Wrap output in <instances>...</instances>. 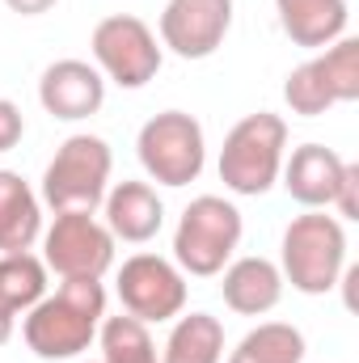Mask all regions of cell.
Listing matches in <instances>:
<instances>
[{
    "mask_svg": "<svg viewBox=\"0 0 359 363\" xmlns=\"http://www.w3.org/2000/svg\"><path fill=\"white\" fill-rule=\"evenodd\" d=\"M224 359V325L211 313L178 317V325L165 338L161 363H220Z\"/></svg>",
    "mask_w": 359,
    "mask_h": 363,
    "instance_id": "cell-18",
    "label": "cell"
},
{
    "mask_svg": "<svg viewBox=\"0 0 359 363\" xmlns=\"http://www.w3.org/2000/svg\"><path fill=\"white\" fill-rule=\"evenodd\" d=\"M118 300H123V313H131L144 325L148 321H174L186 308V279L170 258L136 254L118 271Z\"/></svg>",
    "mask_w": 359,
    "mask_h": 363,
    "instance_id": "cell-10",
    "label": "cell"
},
{
    "mask_svg": "<svg viewBox=\"0 0 359 363\" xmlns=\"http://www.w3.org/2000/svg\"><path fill=\"white\" fill-rule=\"evenodd\" d=\"M241 211L220 199V194H199L190 199V207L182 211L178 233H174V258L182 271L199 274H220L224 262L233 258V250L241 245Z\"/></svg>",
    "mask_w": 359,
    "mask_h": 363,
    "instance_id": "cell-4",
    "label": "cell"
},
{
    "mask_svg": "<svg viewBox=\"0 0 359 363\" xmlns=\"http://www.w3.org/2000/svg\"><path fill=\"white\" fill-rule=\"evenodd\" d=\"M97 334H101V363H161L148 325L136 321L131 313L101 317V330Z\"/></svg>",
    "mask_w": 359,
    "mask_h": 363,
    "instance_id": "cell-21",
    "label": "cell"
},
{
    "mask_svg": "<svg viewBox=\"0 0 359 363\" xmlns=\"http://www.w3.org/2000/svg\"><path fill=\"white\" fill-rule=\"evenodd\" d=\"M343 157L326 144H300L292 152V161L279 169L283 174V186L296 203L304 207H330L334 203V190H338V178H343Z\"/></svg>",
    "mask_w": 359,
    "mask_h": 363,
    "instance_id": "cell-14",
    "label": "cell"
},
{
    "mask_svg": "<svg viewBox=\"0 0 359 363\" xmlns=\"http://www.w3.org/2000/svg\"><path fill=\"white\" fill-rule=\"evenodd\" d=\"M136 152H140L144 174L153 182H161V186H190V182L203 174V161H207L203 127H199V118L186 114V110L153 114V118L140 127Z\"/></svg>",
    "mask_w": 359,
    "mask_h": 363,
    "instance_id": "cell-6",
    "label": "cell"
},
{
    "mask_svg": "<svg viewBox=\"0 0 359 363\" xmlns=\"http://www.w3.org/2000/svg\"><path fill=\"white\" fill-rule=\"evenodd\" d=\"M9 338H13V317H9V313H0V347H4Z\"/></svg>",
    "mask_w": 359,
    "mask_h": 363,
    "instance_id": "cell-25",
    "label": "cell"
},
{
    "mask_svg": "<svg viewBox=\"0 0 359 363\" xmlns=\"http://www.w3.org/2000/svg\"><path fill=\"white\" fill-rule=\"evenodd\" d=\"M101 317H106L101 279H64L55 296H43L30 308L21 334L38 359H77L97 338Z\"/></svg>",
    "mask_w": 359,
    "mask_h": 363,
    "instance_id": "cell-1",
    "label": "cell"
},
{
    "mask_svg": "<svg viewBox=\"0 0 359 363\" xmlns=\"http://www.w3.org/2000/svg\"><path fill=\"white\" fill-rule=\"evenodd\" d=\"M13 13H21V17H38V13H47L55 0H4Z\"/></svg>",
    "mask_w": 359,
    "mask_h": 363,
    "instance_id": "cell-24",
    "label": "cell"
},
{
    "mask_svg": "<svg viewBox=\"0 0 359 363\" xmlns=\"http://www.w3.org/2000/svg\"><path fill=\"white\" fill-rule=\"evenodd\" d=\"M233 26V0H170L161 13V43L182 60H207L220 51Z\"/></svg>",
    "mask_w": 359,
    "mask_h": 363,
    "instance_id": "cell-11",
    "label": "cell"
},
{
    "mask_svg": "<svg viewBox=\"0 0 359 363\" xmlns=\"http://www.w3.org/2000/svg\"><path fill=\"white\" fill-rule=\"evenodd\" d=\"M21 131H26V118H21V110H17L9 97H0V152L17 148V144H21Z\"/></svg>",
    "mask_w": 359,
    "mask_h": 363,
    "instance_id": "cell-23",
    "label": "cell"
},
{
    "mask_svg": "<svg viewBox=\"0 0 359 363\" xmlns=\"http://www.w3.org/2000/svg\"><path fill=\"white\" fill-rule=\"evenodd\" d=\"M334 203L343 211V220H359V165H343V178H338V190H334Z\"/></svg>",
    "mask_w": 359,
    "mask_h": 363,
    "instance_id": "cell-22",
    "label": "cell"
},
{
    "mask_svg": "<svg viewBox=\"0 0 359 363\" xmlns=\"http://www.w3.org/2000/svg\"><path fill=\"white\" fill-rule=\"evenodd\" d=\"M283 148H287V123L270 110L245 114L220 148V182L233 194L258 199L279 182L283 169Z\"/></svg>",
    "mask_w": 359,
    "mask_h": 363,
    "instance_id": "cell-2",
    "label": "cell"
},
{
    "mask_svg": "<svg viewBox=\"0 0 359 363\" xmlns=\"http://www.w3.org/2000/svg\"><path fill=\"white\" fill-rule=\"evenodd\" d=\"M359 97V38H338L326 47V55L300 64L283 81V101L292 114L317 118L330 106L355 101Z\"/></svg>",
    "mask_w": 359,
    "mask_h": 363,
    "instance_id": "cell-7",
    "label": "cell"
},
{
    "mask_svg": "<svg viewBox=\"0 0 359 363\" xmlns=\"http://www.w3.org/2000/svg\"><path fill=\"white\" fill-rule=\"evenodd\" d=\"M43 262L60 279H101L114 262V237L93 211H60L43 237Z\"/></svg>",
    "mask_w": 359,
    "mask_h": 363,
    "instance_id": "cell-9",
    "label": "cell"
},
{
    "mask_svg": "<svg viewBox=\"0 0 359 363\" xmlns=\"http://www.w3.org/2000/svg\"><path fill=\"white\" fill-rule=\"evenodd\" d=\"M275 9L296 47H330L347 34V0H275Z\"/></svg>",
    "mask_w": 359,
    "mask_h": 363,
    "instance_id": "cell-16",
    "label": "cell"
},
{
    "mask_svg": "<svg viewBox=\"0 0 359 363\" xmlns=\"http://www.w3.org/2000/svg\"><path fill=\"white\" fill-rule=\"evenodd\" d=\"M43 296H47V262L43 258H34L30 250L0 258V313H9V317L30 313Z\"/></svg>",
    "mask_w": 359,
    "mask_h": 363,
    "instance_id": "cell-19",
    "label": "cell"
},
{
    "mask_svg": "<svg viewBox=\"0 0 359 363\" xmlns=\"http://www.w3.org/2000/svg\"><path fill=\"white\" fill-rule=\"evenodd\" d=\"M106 228L110 237H123L131 245H144L161 233L165 224V203L148 182H118L106 199Z\"/></svg>",
    "mask_w": 359,
    "mask_h": 363,
    "instance_id": "cell-13",
    "label": "cell"
},
{
    "mask_svg": "<svg viewBox=\"0 0 359 363\" xmlns=\"http://www.w3.org/2000/svg\"><path fill=\"white\" fill-rule=\"evenodd\" d=\"M220 291H224V304H228L233 313H241V317H263V313H270V308L279 304V296H283V274H279V267L267 262V258H237V262L224 271Z\"/></svg>",
    "mask_w": 359,
    "mask_h": 363,
    "instance_id": "cell-15",
    "label": "cell"
},
{
    "mask_svg": "<svg viewBox=\"0 0 359 363\" xmlns=\"http://www.w3.org/2000/svg\"><path fill=\"white\" fill-rule=\"evenodd\" d=\"M43 211L30 182L13 169H0V254H21L38 241Z\"/></svg>",
    "mask_w": 359,
    "mask_h": 363,
    "instance_id": "cell-17",
    "label": "cell"
},
{
    "mask_svg": "<svg viewBox=\"0 0 359 363\" xmlns=\"http://www.w3.org/2000/svg\"><path fill=\"white\" fill-rule=\"evenodd\" d=\"M347 267V233L334 216H296L283 233V279L304 296H326Z\"/></svg>",
    "mask_w": 359,
    "mask_h": 363,
    "instance_id": "cell-3",
    "label": "cell"
},
{
    "mask_svg": "<svg viewBox=\"0 0 359 363\" xmlns=\"http://www.w3.org/2000/svg\"><path fill=\"white\" fill-rule=\"evenodd\" d=\"M38 101L47 114L64 118V123H77V118H89L101 110L106 101V81L101 72L85 64V60H60L43 72L38 81Z\"/></svg>",
    "mask_w": 359,
    "mask_h": 363,
    "instance_id": "cell-12",
    "label": "cell"
},
{
    "mask_svg": "<svg viewBox=\"0 0 359 363\" xmlns=\"http://www.w3.org/2000/svg\"><path fill=\"white\" fill-rule=\"evenodd\" d=\"M110 148L97 135H68L47 174H43V203L60 216V211H97L106 199V182H110Z\"/></svg>",
    "mask_w": 359,
    "mask_h": 363,
    "instance_id": "cell-5",
    "label": "cell"
},
{
    "mask_svg": "<svg viewBox=\"0 0 359 363\" xmlns=\"http://www.w3.org/2000/svg\"><path fill=\"white\" fill-rule=\"evenodd\" d=\"M304 359V334L287 321H267L258 330H250L228 363H300Z\"/></svg>",
    "mask_w": 359,
    "mask_h": 363,
    "instance_id": "cell-20",
    "label": "cell"
},
{
    "mask_svg": "<svg viewBox=\"0 0 359 363\" xmlns=\"http://www.w3.org/2000/svg\"><path fill=\"white\" fill-rule=\"evenodd\" d=\"M93 60L97 68L123 85V89H144L157 72H161V47H157V34L131 17V13H114V17H101L93 26Z\"/></svg>",
    "mask_w": 359,
    "mask_h": 363,
    "instance_id": "cell-8",
    "label": "cell"
}]
</instances>
